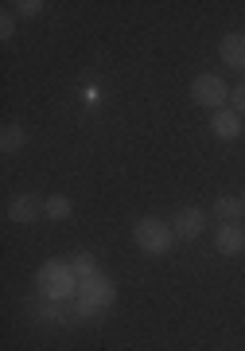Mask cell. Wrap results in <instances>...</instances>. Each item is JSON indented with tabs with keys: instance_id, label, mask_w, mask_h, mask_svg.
Segmentation results:
<instances>
[{
	"instance_id": "cell-3",
	"label": "cell",
	"mask_w": 245,
	"mask_h": 351,
	"mask_svg": "<svg viewBox=\"0 0 245 351\" xmlns=\"http://www.w3.org/2000/svg\"><path fill=\"white\" fill-rule=\"evenodd\" d=\"M109 301H113V281H109V277L94 274L90 281H82V285H78V316L101 313Z\"/></svg>"
},
{
	"instance_id": "cell-6",
	"label": "cell",
	"mask_w": 245,
	"mask_h": 351,
	"mask_svg": "<svg viewBox=\"0 0 245 351\" xmlns=\"http://www.w3.org/2000/svg\"><path fill=\"white\" fill-rule=\"evenodd\" d=\"M214 250L218 254H242L245 250V230L242 223H222L214 234Z\"/></svg>"
},
{
	"instance_id": "cell-16",
	"label": "cell",
	"mask_w": 245,
	"mask_h": 351,
	"mask_svg": "<svg viewBox=\"0 0 245 351\" xmlns=\"http://www.w3.org/2000/svg\"><path fill=\"white\" fill-rule=\"evenodd\" d=\"M12 16H4V20H0V36H4V39H12Z\"/></svg>"
},
{
	"instance_id": "cell-1",
	"label": "cell",
	"mask_w": 245,
	"mask_h": 351,
	"mask_svg": "<svg viewBox=\"0 0 245 351\" xmlns=\"http://www.w3.org/2000/svg\"><path fill=\"white\" fill-rule=\"evenodd\" d=\"M36 281H39L47 301H66V297H74V289H78V277H74L70 265H55V262L39 265Z\"/></svg>"
},
{
	"instance_id": "cell-17",
	"label": "cell",
	"mask_w": 245,
	"mask_h": 351,
	"mask_svg": "<svg viewBox=\"0 0 245 351\" xmlns=\"http://www.w3.org/2000/svg\"><path fill=\"white\" fill-rule=\"evenodd\" d=\"M242 203H245V199H242Z\"/></svg>"
},
{
	"instance_id": "cell-12",
	"label": "cell",
	"mask_w": 245,
	"mask_h": 351,
	"mask_svg": "<svg viewBox=\"0 0 245 351\" xmlns=\"http://www.w3.org/2000/svg\"><path fill=\"white\" fill-rule=\"evenodd\" d=\"M70 269H74V277H78V285H82V281H90V277L98 274V265H94V258H90V254H78Z\"/></svg>"
},
{
	"instance_id": "cell-14",
	"label": "cell",
	"mask_w": 245,
	"mask_h": 351,
	"mask_svg": "<svg viewBox=\"0 0 245 351\" xmlns=\"http://www.w3.org/2000/svg\"><path fill=\"white\" fill-rule=\"evenodd\" d=\"M233 110L245 117V82H237V90H233Z\"/></svg>"
},
{
	"instance_id": "cell-5",
	"label": "cell",
	"mask_w": 245,
	"mask_h": 351,
	"mask_svg": "<svg viewBox=\"0 0 245 351\" xmlns=\"http://www.w3.org/2000/svg\"><path fill=\"white\" fill-rule=\"evenodd\" d=\"M203 226H207V211H203V207H183V211L175 215L172 230L179 234V239H198Z\"/></svg>"
},
{
	"instance_id": "cell-13",
	"label": "cell",
	"mask_w": 245,
	"mask_h": 351,
	"mask_svg": "<svg viewBox=\"0 0 245 351\" xmlns=\"http://www.w3.org/2000/svg\"><path fill=\"white\" fill-rule=\"evenodd\" d=\"M43 211H47L51 219H66V215L74 211V203L66 199V195H55V199H47V207H43Z\"/></svg>"
},
{
	"instance_id": "cell-8",
	"label": "cell",
	"mask_w": 245,
	"mask_h": 351,
	"mask_svg": "<svg viewBox=\"0 0 245 351\" xmlns=\"http://www.w3.org/2000/svg\"><path fill=\"white\" fill-rule=\"evenodd\" d=\"M214 133H218L222 141H237L245 133L242 113H237V110H218V113H214Z\"/></svg>"
},
{
	"instance_id": "cell-4",
	"label": "cell",
	"mask_w": 245,
	"mask_h": 351,
	"mask_svg": "<svg viewBox=\"0 0 245 351\" xmlns=\"http://www.w3.org/2000/svg\"><path fill=\"white\" fill-rule=\"evenodd\" d=\"M191 98H195L198 106H207V110H218L222 101H226V82H222L218 75H198L195 82H191Z\"/></svg>"
},
{
	"instance_id": "cell-15",
	"label": "cell",
	"mask_w": 245,
	"mask_h": 351,
	"mask_svg": "<svg viewBox=\"0 0 245 351\" xmlns=\"http://www.w3.org/2000/svg\"><path fill=\"white\" fill-rule=\"evenodd\" d=\"M16 8H20V16H39L43 4H39V0H24V4H16Z\"/></svg>"
},
{
	"instance_id": "cell-11",
	"label": "cell",
	"mask_w": 245,
	"mask_h": 351,
	"mask_svg": "<svg viewBox=\"0 0 245 351\" xmlns=\"http://www.w3.org/2000/svg\"><path fill=\"white\" fill-rule=\"evenodd\" d=\"M20 145H24V129L20 125H4L0 129V149L4 152H16Z\"/></svg>"
},
{
	"instance_id": "cell-10",
	"label": "cell",
	"mask_w": 245,
	"mask_h": 351,
	"mask_svg": "<svg viewBox=\"0 0 245 351\" xmlns=\"http://www.w3.org/2000/svg\"><path fill=\"white\" fill-rule=\"evenodd\" d=\"M242 211H245V203L242 199H230V195H222V199L214 203V215H218L222 223H237V219H242Z\"/></svg>"
},
{
	"instance_id": "cell-7",
	"label": "cell",
	"mask_w": 245,
	"mask_h": 351,
	"mask_svg": "<svg viewBox=\"0 0 245 351\" xmlns=\"http://www.w3.org/2000/svg\"><path fill=\"white\" fill-rule=\"evenodd\" d=\"M218 55H222V63H226V66L245 71V36H242V32H230V36L222 39Z\"/></svg>"
},
{
	"instance_id": "cell-9",
	"label": "cell",
	"mask_w": 245,
	"mask_h": 351,
	"mask_svg": "<svg viewBox=\"0 0 245 351\" xmlns=\"http://www.w3.org/2000/svg\"><path fill=\"white\" fill-rule=\"evenodd\" d=\"M8 219H12V223H36L39 219V203L31 199V195H16V199L8 203Z\"/></svg>"
},
{
	"instance_id": "cell-2",
	"label": "cell",
	"mask_w": 245,
	"mask_h": 351,
	"mask_svg": "<svg viewBox=\"0 0 245 351\" xmlns=\"http://www.w3.org/2000/svg\"><path fill=\"white\" fill-rule=\"evenodd\" d=\"M172 239H175V230L168 223H159V219H140L133 226V242L144 254H168L172 250Z\"/></svg>"
}]
</instances>
